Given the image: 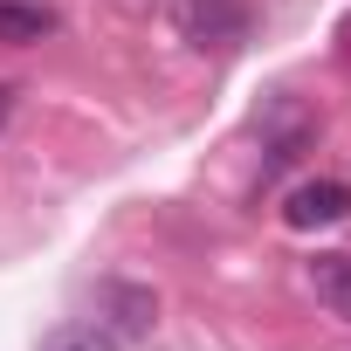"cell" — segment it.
Here are the masks:
<instances>
[{"label": "cell", "mask_w": 351, "mask_h": 351, "mask_svg": "<svg viewBox=\"0 0 351 351\" xmlns=\"http://www.w3.org/2000/svg\"><path fill=\"white\" fill-rule=\"evenodd\" d=\"M180 28L193 49H234V42H248V8L241 0H186Z\"/></svg>", "instance_id": "cell-1"}, {"label": "cell", "mask_w": 351, "mask_h": 351, "mask_svg": "<svg viewBox=\"0 0 351 351\" xmlns=\"http://www.w3.org/2000/svg\"><path fill=\"white\" fill-rule=\"evenodd\" d=\"M351 214V186L344 180H303L289 200H282V221L289 228H330Z\"/></svg>", "instance_id": "cell-2"}, {"label": "cell", "mask_w": 351, "mask_h": 351, "mask_svg": "<svg viewBox=\"0 0 351 351\" xmlns=\"http://www.w3.org/2000/svg\"><path fill=\"white\" fill-rule=\"evenodd\" d=\"M310 289H317V303H324L330 317L351 324V255H317V262H310Z\"/></svg>", "instance_id": "cell-3"}, {"label": "cell", "mask_w": 351, "mask_h": 351, "mask_svg": "<svg viewBox=\"0 0 351 351\" xmlns=\"http://www.w3.org/2000/svg\"><path fill=\"white\" fill-rule=\"evenodd\" d=\"M56 28L49 8H28V0H0V42H42Z\"/></svg>", "instance_id": "cell-4"}, {"label": "cell", "mask_w": 351, "mask_h": 351, "mask_svg": "<svg viewBox=\"0 0 351 351\" xmlns=\"http://www.w3.org/2000/svg\"><path fill=\"white\" fill-rule=\"evenodd\" d=\"M104 296H110V310H117V324H124V330H152V317H158V296H152V289L110 282Z\"/></svg>", "instance_id": "cell-5"}, {"label": "cell", "mask_w": 351, "mask_h": 351, "mask_svg": "<svg viewBox=\"0 0 351 351\" xmlns=\"http://www.w3.org/2000/svg\"><path fill=\"white\" fill-rule=\"evenodd\" d=\"M42 351H117V337L104 324H56L42 337Z\"/></svg>", "instance_id": "cell-6"}, {"label": "cell", "mask_w": 351, "mask_h": 351, "mask_svg": "<svg viewBox=\"0 0 351 351\" xmlns=\"http://www.w3.org/2000/svg\"><path fill=\"white\" fill-rule=\"evenodd\" d=\"M8 110H14V97H8V90H0V131H8Z\"/></svg>", "instance_id": "cell-7"}]
</instances>
